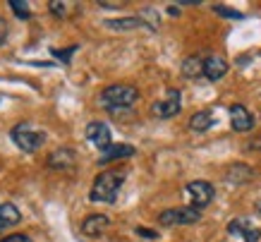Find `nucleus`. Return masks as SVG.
Returning a JSON list of instances; mask_svg holds the SVG:
<instances>
[{"label": "nucleus", "instance_id": "obj_16", "mask_svg": "<svg viewBox=\"0 0 261 242\" xmlns=\"http://www.w3.org/2000/svg\"><path fill=\"white\" fill-rule=\"evenodd\" d=\"M182 77H187V79L204 77V58H199V55L185 58L182 60Z\"/></svg>", "mask_w": 261, "mask_h": 242}, {"label": "nucleus", "instance_id": "obj_4", "mask_svg": "<svg viewBox=\"0 0 261 242\" xmlns=\"http://www.w3.org/2000/svg\"><path fill=\"white\" fill-rule=\"evenodd\" d=\"M185 195L190 197V206L192 209H206L208 204L214 202L216 197V189L211 182H206V180H192V182H187V187H185Z\"/></svg>", "mask_w": 261, "mask_h": 242}, {"label": "nucleus", "instance_id": "obj_2", "mask_svg": "<svg viewBox=\"0 0 261 242\" xmlns=\"http://www.w3.org/2000/svg\"><path fill=\"white\" fill-rule=\"evenodd\" d=\"M137 101H139V91L132 84H111L106 86L101 91V96H98L101 108L113 110V113L120 108H132Z\"/></svg>", "mask_w": 261, "mask_h": 242}, {"label": "nucleus", "instance_id": "obj_19", "mask_svg": "<svg viewBox=\"0 0 261 242\" xmlns=\"http://www.w3.org/2000/svg\"><path fill=\"white\" fill-rule=\"evenodd\" d=\"M139 19H142L144 29H149V32H159L161 19H159V12H156L153 8H144L142 12H139Z\"/></svg>", "mask_w": 261, "mask_h": 242}, {"label": "nucleus", "instance_id": "obj_6", "mask_svg": "<svg viewBox=\"0 0 261 242\" xmlns=\"http://www.w3.org/2000/svg\"><path fill=\"white\" fill-rule=\"evenodd\" d=\"M182 108V94L177 89H168L166 99H161L151 106V115L161 117V120H168V117H175Z\"/></svg>", "mask_w": 261, "mask_h": 242}, {"label": "nucleus", "instance_id": "obj_23", "mask_svg": "<svg viewBox=\"0 0 261 242\" xmlns=\"http://www.w3.org/2000/svg\"><path fill=\"white\" fill-rule=\"evenodd\" d=\"M48 8H50V12H53L56 17H67V5H65V3L50 0V3H48Z\"/></svg>", "mask_w": 261, "mask_h": 242}, {"label": "nucleus", "instance_id": "obj_27", "mask_svg": "<svg viewBox=\"0 0 261 242\" xmlns=\"http://www.w3.org/2000/svg\"><path fill=\"white\" fill-rule=\"evenodd\" d=\"M137 235H142V237H151V240H153V237H159L156 230H149V228H137Z\"/></svg>", "mask_w": 261, "mask_h": 242}, {"label": "nucleus", "instance_id": "obj_21", "mask_svg": "<svg viewBox=\"0 0 261 242\" xmlns=\"http://www.w3.org/2000/svg\"><path fill=\"white\" fill-rule=\"evenodd\" d=\"M77 48H80V46H70V48H50V55H53V58H58L60 63L70 65L72 55L77 53Z\"/></svg>", "mask_w": 261, "mask_h": 242}, {"label": "nucleus", "instance_id": "obj_20", "mask_svg": "<svg viewBox=\"0 0 261 242\" xmlns=\"http://www.w3.org/2000/svg\"><path fill=\"white\" fill-rule=\"evenodd\" d=\"M12 12H15L19 19H32V10H29V3H24V0H10L8 3Z\"/></svg>", "mask_w": 261, "mask_h": 242}, {"label": "nucleus", "instance_id": "obj_26", "mask_svg": "<svg viewBox=\"0 0 261 242\" xmlns=\"http://www.w3.org/2000/svg\"><path fill=\"white\" fill-rule=\"evenodd\" d=\"M247 149L249 151H261V134H256V137H252V139L247 141Z\"/></svg>", "mask_w": 261, "mask_h": 242}, {"label": "nucleus", "instance_id": "obj_12", "mask_svg": "<svg viewBox=\"0 0 261 242\" xmlns=\"http://www.w3.org/2000/svg\"><path fill=\"white\" fill-rule=\"evenodd\" d=\"M108 228H111V219L106 213H91V216H87V219L82 221V233L87 235V237H98Z\"/></svg>", "mask_w": 261, "mask_h": 242}, {"label": "nucleus", "instance_id": "obj_25", "mask_svg": "<svg viewBox=\"0 0 261 242\" xmlns=\"http://www.w3.org/2000/svg\"><path fill=\"white\" fill-rule=\"evenodd\" d=\"M8 34H10V29H8V22H5V19L0 17V46H3V43L8 41Z\"/></svg>", "mask_w": 261, "mask_h": 242}, {"label": "nucleus", "instance_id": "obj_1", "mask_svg": "<svg viewBox=\"0 0 261 242\" xmlns=\"http://www.w3.org/2000/svg\"><path fill=\"white\" fill-rule=\"evenodd\" d=\"M122 182H125V171L98 173L94 180V185H91V189H89V199L96 204H115Z\"/></svg>", "mask_w": 261, "mask_h": 242}, {"label": "nucleus", "instance_id": "obj_13", "mask_svg": "<svg viewBox=\"0 0 261 242\" xmlns=\"http://www.w3.org/2000/svg\"><path fill=\"white\" fill-rule=\"evenodd\" d=\"M135 156V147L132 144H111V147L98 156V165H106L111 161H118V158H129Z\"/></svg>", "mask_w": 261, "mask_h": 242}, {"label": "nucleus", "instance_id": "obj_29", "mask_svg": "<svg viewBox=\"0 0 261 242\" xmlns=\"http://www.w3.org/2000/svg\"><path fill=\"white\" fill-rule=\"evenodd\" d=\"M98 8H120V3H98Z\"/></svg>", "mask_w": 261, "mask_h": 242}, {"label": "nucleus", "instance_id": "obj_8", "mask_svg": "<svg viewBox=\"0 0 261 242\" xmlns=\"http://www.w3.org/2000/svg\"><path fill=\"white\" fill-rule=\"evenodd\" d=\"M74 163H77V154L67 147H60L56 151H50L46 158V165L50 171H70V168H74Z\"/></svg>", "mask_w": 261, "mask_h": 242}, {"label": "nucleus", "instance_id": "obj_9", "mask_svg": "<svg viewBox=\"0 0 261 242\" xmlns=\"http://www.w3.org/2000/svg\"><path fill=\"white\" fill-rule=\"evenodd\" d=\"M230 127H232L235 132H249L254 127V115L242 106V103L230 106Z\"/></svg>", "mask_w": 261, "mask_h": 242}, {"label": "nucleus", "instance_id": "obj_5", "mask_svg": "<svg viewBox=\"0 0 261 242\" xmlns=\"http://www.w3.org/2000/svg\"><path fill=\"white\" fill-rule=\"evenodd\" d=\"M201 219V211L192 209V206H177V209L161 211V226H192Z\"/></svg>", "mask_w": 261, "mask_h": 242}, {"label": "nucleus", "instance_id": "obj_11", "mask_svg": "<svg viewBox=\"0 0 261 242\" xmlns=\"http://www.w3.org/2000/svg\"><path fill=\"white\" fill-rule=\"evenodd\" d=\"M228 233L230 235H238V237H242L245 242H259L261 240V230L259 228H254L249 221L245 219H232L228 223Z\"/></svg>", "mask_w": 261, "mask_h": 242}, {"label": "nucleus", "instance_id": "obj_22", "mask_svg": "<svg viewBox=\"0 0 261 242\" xmlns=\"http://www.w3.org/2000/svg\"><path fill=\"white\" fill-rule=\"evenodd\" d=\"M214 12L216 15H221V17H228V19H242V17H245L242 12L228 8V5H214Z\"/></svg>", "mask_w": 261, "mask_h": 242}, {"label": "nucleus", "instance_id": "obj_18", "mask_svg": "<svg viewBox=\"0 0 261 242\" xmlns=\"http://www.w3.org/2000/svg\"><path fill=\"white\" fill-rule=\"evenodd\" d=\"M106 27L113 29V32H132V29H139L144 27L139 17H122V19H106Z\"/></svg>", "mask_w": 261, "mask_h": 242}, {"label": "nucleus", "instance_id": "obj_30", "mask_svg": "<svg viewBox=\"0 0 261 242\" xmlns=\"http://www.w3.org/2000/svg\"><path fill=\"white\" fill-rule=\"evenodd\" d=\"M256 211H259V213H261V202H259V204H256Z\"/></svg>", "mask_w": 261, "mask_h": 242}, {"label": "nucleus", "instance_id": "obj_24", "mask_svg": "<svg viewBox=\"0 0 261 242\" xmlns=\"http://www.w3.org/2000/svg\"><path fill=\"white\" fill-rule=\"evenodd\" d=\"M0 242H34L29 235H22V233H17V235H8V237H3Z\"/></svg>", "mask_w": 261, "mask_h": 242}, {"label": "nucleus", "instance_id": "obj_17", "mask_svg": "<svg viewBox=\"0 0 261 242\" xmlns=\"http://www.w3.org/2000/svg\"><path fill=\"white\" fill-rule=\"evenodd\" d=\"M214 123H216V117L211 110H199V113H194V115L190 117V130H194V132H206Z\"/></svg>", "mask_w": 261, "mask_h": 242}, {"label": "nucleus", "instance_id": "obj_15", "mask_svg": "<svg viewBox=\"0 0 261 242\" xmlns=\"http://www.w3.org/2000/svg\"><path fill=\"white\" fill-rule=\"evenodd\" d=\"M252 178H254V171L245 163H232L228 171H225V180H228L230 185H245V182H249Z\"/></svg>", "mask_w": 261, "mask_h": 242}, {"label": "nucleus", "instance_id": "obj_14", "mask_svg": "<svg viewBox=\"0 0 261 242\" xmlns=\"http://www.w3.org/2000/svg\"><path fill=\"white\" fill-rule=\"evenodd\" d=\"M22 221V211L17 209L15 204L3 202L0 204V233H5L10 228H15Z\"/></svg>", "mask_w": 261, "mask_h": 242}, {"label": "nucleus", "instance_id": "obj_28", "mask_svg": "<svg viewBox=\"0 0 261 242\" xmlns=\"http://www.w3.org/2000/svg\"><path fill=\"white\" fill-rule=\"evenodd\" d=\"M168 15L177 17V15H180V8H177V5H168Z\"/></svg>", "mask_w": 261, "mask_h": 242}, {"label": "nucleus", "instance_id": "obj_10", "mask_svg": "<svg viewBox=\"0 0 261 242\" xmlns=\"http://www.w3.org/2000/svg\"><path fill=\"white\" fill-rule=\"evenodd\" d=\"M228 75V60L223 55H206L204 58V77L208 82H218Z\"/></svg>", "mask_w": 261, "mask_h": 242}, {"label": "nucleus", "instance_id": "obj_7", "mask_svg": "<svg viewBox=\"0 0 261 242\" xmlns=\"http://www.w3.org/2000/svg\"><path fill=\"white\" fill-rule=\"evenodd\" d=\"M87 139L94 144L98 151H106V149L113 144V137H111V127L106 125V123H98V120H94V123H89L87 125Z\"/></svg>", "mask_w": 261, "mask_h": 242}, {"label": "nucleus", "instance_id": "obj_3", "mask_svg": "<svg viewBox=\"0 0 261 242\" xmlns=\"http://www.w3.org/2000/svg\"><path fill=\"white\" fill-rule=\"evenodd\" d=\"M12 141L17 144L19 151L24 154H34V151H39L43 147V141H46V132H41V130H34L29 123H19V125L12 127V132H10Z\"/></svg>", "mask_w": 261, "mask_h": 242}]
</instances>
